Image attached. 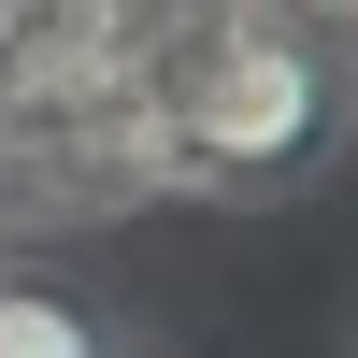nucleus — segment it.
Segmentation results:
<instances>
[{"instance_id":"4","label":"nucleus","mask_w":358,"mask_h":358,"mask_svg":"<svg viewBox=\"0 0 358 358\" xmlns=\"http://www.w3.org/2000/svg\"><path fill=\"white\" fill-rule=\"evenodd\" d=\"M115 358H172V344H158V330H129V344H115Z\"/></svg>"},{"instance_id":"3","label":"nucleus","mask_w":358,"mask_h":358,"mask_svg":"<svg viewBox=\"0 0 358 358\" xmlns=\"http://www.w3.org/2000/svg\"><path fill=\"white\" fill-rule=\"evenodd\" d=\"M273 15H287V29H315L330 57H358V0H273Z\"/></svg>"},{"instance_id":"2","label":"nucleus","mask_w":358,"mask_h":358,"mask_svg":"<svg viewBox=\"0 0 358 358\" xmlns=\"http://www.w3.org/2000/svg\"><path fill=\"white\" fill-rule=\"evenodd\" d=\"M143 315L115 287H86L57 244H0V358H115Z\"/></svg>"},{"instance_id":"5","label":"nucleus","mask_w":358,"mask_h":358,"mask_svg":"<svg viewBox=\"0 0 358 358\" xmlns=\"http://www.w3.org/2000/svg\"><path fill=\"white\" fill-rule=\"evenodd\" d=\"M344 358H358V315H344Z\"/></svg>"},{"instance_id":"1","label":"nucleus","mask_w":358,"mask_h":358,"mask_svg":"<svg viewBox=\"0 0 358 358\" xmlns=\"http://www.w3.org/2000/svg\"><path fill=\"white\" fill-rule=\"evenodd\" d=\"M344 115H358V57H330L287 15H258V29L215 43V86L187 115V187L201 201H273L344 143Z\"/></svg>"}]
</instances>
